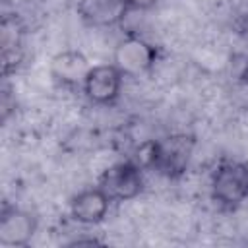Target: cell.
Masks as SVG:
<instances>
[{"mask_svg":"<svg viewBox=\"0 0 248 248\" xmlns=\"http://www.w3.org/2000/svg\"><path fill=\"white\" fill-rule=\"evenodd\" d=\"M194 147H196V140L192 136L170 134L147 143L145 163L167 178H178L186 172L192 161Z\"/></svg>","mask_w":248,"mask_h":248,"instance_id":"cell-1","label":"cell"},{"mask_svg":"<svg viewBox=\"0 0 248 248\" xmlns=\"http://www.w3.org/2000/svg\"><path fill=\"white\" fill-rule=\"evenodd\" d=\"M211 198L221 207L234 209L248 200V165L223 161L211 174Z\"/></svg>","mask_w":248,"mask_h":248,"instance_id":"cell-2","label":"cell"},{"mask_svg":"<svg viewBox=\"0 0 248 248\" xmlns=\"http://www.w3.org/2000/svg\"><path fill=\"white\" fill-rule=\"evenodd\" d=\"M157 60V48L138 35L122 37L112 48V64L124 78H140L147 74Z\"/></svg>","mask_w":248,"mask_h":248,"instance_id":"cell-3","label":"cell"},{"mask_svg":"<svg viewBox=\"0 0 248 248\" xmlns=\"http://www.w3.org/2000/svg\"><path fill=\"white\" fill-rule=\"evenodd\" d=\"M99 186L110 198V202H130L136 200L145 186L141 169L132 161H120L103 170Z\"/></svg>","mask_w":248,"mask_h":248,"instance_id":"cell-4","label":"cell"},{"mask_svg":"<svg viewBox=\"0 0 248 248\" xmlns=\"http://www.w3.org/2000/svg\"><path fill=\"white\" fill-rule=\"evenodd\" d=\"M122 81L124 76L112 62L93 64L81 83V89L93 105H112L120 97Z\"/></svg>","mask_w":248,"mask_h":248,"instance_id":"cell-5","label":"cell"},{"mask_svg":"<svg viewBox=\"0 0 248 248\" xmlns=\"http://www.w3.org/2000/svg\"><path fill=\"white\" fill-rule=\"evenodd\" d=\"M37 234V219L33 213L8 207L0 217V246L4 248H21L27 246Z\"/></svg>","mask_w":248,"mask_h":248,"instance_id":"cell-6","label":"cell"},{"mask_svg":"<svg viewBox=\"0 0 248 248\" xmlns=\"http://www.w3.org/2000/svg\"><path fill=\"white\" fill-rule=\"evenodd\" d=\"M110 198L103 192V188L97 186H89L83 188L81 192H78L72 202H70V215L76 223L79 225H99L107 219L108 207H110Z\"/></svg>","mask_w":248,"mask_h":248,"instance_id":"cell-7","label":"cell"},{"mask_svg":"<svg viewBox=\"0 0 248 248\" xmlns=\"http://www.w3.org/2000/svg\"><path fill=\"white\" fill-rule=\"evenodd\" d=\"M89 68H91V64H89L87 56L81 50H74V48H66V50L58 52L50 60L52 78L64 85L83 83Z\"/></svg>","mask_w":248,"mask_h":248,"instance_id":"cell-8","label":"cell"},{"mask_svg":"<svg viewBox=\"0 0 248 248\" xmlns=\"http://www.w3.org/2000/svg\"><path fill=\"white\" fill-rule=\"evenodd\" d=\"M79 14L91 25H114L128 14V10L120 0H81Z\"/></svg>","mask_w":248,"mask_h":248,"instance_id":"cell-9","label":"cell"},{"mask_svg":"<svg viewBox=\"0 0 248 248\" xmlns=\"http://www.w3.org/2000/svg\"><path fill=\"white\" fill-rule=\"evenodd\" d=\"M128 12H147L157 6L159 0H120Z\"/></svg>","mask_w":248,"mask_h":248,"instance_id":"cell-10","label":"cell"}]
</instances>
